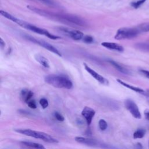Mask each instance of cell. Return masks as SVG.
<instances>
[{"label": "cell", "mask_w": 149, "mask_h": 149, "mask_svg": "<svg viewBox=\"0 0 149 149\" xmlns=\"http://www.w3.org/2000/svg\"><path fill=\"white\" fill-rule=\"evenodd\" d=\"M44 80L48 84L56 88L70 89L73 87L72 81L68 77L63 75L49 74L45 77Z\"/></svg>", "instance_id": "6da1fadb"}, {"label": "cell", "mask_w": 149, "mask_h": 149, "mask_svg": "<svg viewBox=\"0 0 149 149\" xmlns=\"http://www.w3.org/2000/svg\"><path fill=\"white\" fill-rule=\"evenodd\" d=\"M15 132L22 134L31 137H33L35 139H41L45 142H47L49 143H58V141L56 139L54 138L50 134H47L44 132L36 131L34 130H31L30 129H17L14 130Z\"/></svg>", "instance_id": "7a4b0ae2"}, {"label": "cell", "mask_w": 149, "mask_h": 149, "mask_svg": "<svg viewBox=\"0 0 149 149\" xmlns=\"http://www.w3.org/2000/svg\"><path fill=\"white\" fill-rule=\"evenodd\" d=\"M17 24L18 25H19L20 26L26 29H27L30 31H31L33 32H34L36 33H37V34H39L40 35H43V36H45L46 37H47L48 38H50V39H52V40H57V39H60L61 37L58 36H55V35H54L51 33H50L48 30L44 29H42V28H40V27H38L36 26H34L33 24H31L30 23H29L24 20H22L21 19H19Z\"/></svg>", "instance_id": "3957f363"}, {"label": "cell", "mask_w": 149, "mask_h": 149, "mask_svg": "<svg viewBox=\"0 0 149 149\" xmlns=\"http://www.w3.org/2000/svg\"><path fill=\"white\" fill-rule=\"evenodd\" d=\"M140 34L137 27H122L118 30L114 38L117 40L131 39L136 37Z\"/></svg>", "instance_id": "277c9868"}, {"label": "cell", "mask_w": 149, "mask_h": 149, "mask_svg": "<svg viewBox=\"0 0 149 149\" xmlns=\"http://www.w3.org/2000/svg\"><path fill=\"white\" fill-rule=\"evenodd\" d=\"M24 38H26L27 40H28L29 41H30L31 42L37 44L39 45H40L41 47L44 48L45 49L48 50L49 51L58 55L59 56H62V54L61 53V52L57 49L54 46H53L52 45H51V44L44 41V40H38L37 38H35L34 37L29 36V35H26L24 36Z\"/></svg>", "instance_id": "5b68a950"}, {"label": "cell", "mask_w": 149, "mask_h": 149, "mask_svg": "<svg viewBox=\"0 0 149 149\" xmlns=\"http://www.w3.org/2000/svg\"><path fill=\"white\" fill-rule=\"evenodd\" d=\"M126 108L136 119H141V115L137 104L130 99H126L124 102Z\"/></svg>", "instance_id": "8992f818"}, {"label": "cell", "mask_w": 149, "mask_h": 149, "mask_svg": "<svg viewBox=\"0 0 149 149\" xmlns=\"http://www.w3.org/2000/svg\"><path fill=\"white\" fill-rule=\"evenodd\" d=\"M84 68L85 70L92 76L97 81L100 82L101 84L104 85H108L109 84V81L108 79H107L105 77L95 72L94 70H93L92 68H91L88 65H87L86 63H83Z\"/></svg>", "instance_id": "52a82bcc"}, {"label": "cell", "mask_w": 149, "mask_h": 149, "mask_svg": "<svg viewBox=\"0 0 149 149\" xmlns=\"http://www.w3.org/2000/svg\"><path fill=\"white\" fill-rule=\"evenodd\" d=\"M95 114V110L89 107H85L81 111V115L85 118L86 123L88 126L91 123Z\"/></svg>", "instance_id": "ba28073f"}, {"label": "cell", "mask_w": 149, "mask_h": 149, "mask_svg": "<svg viewBox=\"0 0 149 149\" xmlns=\"http://www.w3.org/2000/svg\"><path fill=\"white\" fill-rule=\"evenodd\" d=\"M61 30L66 34H67L70 38H72L74 40H80L84 37L83 33L77 30H70L64 27H61Z\"/></svg>", "instance_id": "9c48e42d"}, {"label": "cell", "mask_w": 149, "mask_h": 149, "mask_svg": "<svg viewBox=\"0 0 149 149\" xmlns=\"http://www.w3.org/2000/svg\"><path fill=\"white\" fill-rule=\"evenodd\" d=\"M74 140L77 143L84 144L89 146H96L99 144V141L94 139L77 136L74 138Z\"/></svg>", "instance_id": "30bf717a"}, {"label": "cell", "mask_w": 149, "mask_h": 149, "mask_svg": "<svg viewBox=\"0 0 149 149\" xmlns=\"http://www.w3.org/2000/svg\"><path fill=\"white\" fill-rule=\"evenodd\" d=\"M101 44L102 47L111 50H114L120 52L124 51L123 47L121 45L117 43L111 42H103Z\"/></svg>", "instance_id": "8fae6325"}, {"label": "cell", "mask_w": 149, "mask_h": 149, "mask_svg": "<svg viewBox=\"0 0 149 149\" xmlns=\"http://www.w3.org/2000/svg\"><path fill=\"white\" fill-rule=\"evenodd\" d=\"M117 81L120 84H121L122 86L131 90H133L136 93H140L141 94H143V95H147V92L145 91L144 90H143L142 88H139V87H135V86H133L132 85H130L128 83H125V81H122L121 79H116Z\"/></svg>", "instance_id": "7c38bea8"}, {"label": "cell", "mask_w": 149, "mask_h": 149, "mask_svg": "<svg viewBox=\"0 0 149 149\" xmlns=\"http://www.w3.org/2000/svg\"><path fill=\"white\" fill-rule=\"evenodd\" d=\"M108 62L112 66H113L116 70H118L119 72H120V73H123L125 74H130V72L127 69L125 68L123 66H122L119 63H118V62H115V61L111 60V59H109V60H108Z\"/></svg>", "instance_id": "4fadbf2b"}, {"label": "cell", "mask_w": 149, "mask_h": 149, "mask_svg": "<svg viewBox=\"0 0 149 149\" xmlns=\"http://www.w3.org/2000/svg\"><path fill=\"white\" fill-rule=\"evenodd\" d=\"M34 59L36 60L37 62H38L43 67H44L45 68H49V61L44 56H42L40 54H36L34 55Z\"/></svg>", "instance_id": "5bb4252c"}, {"label": "cell", "mask_w": 149, "mask_h": 149, "mask_svg": "<svg viewBox=\"0 0 149 149\" xmlns=\"http://www.w3.org/2000/svg\"><path fill=\"white\" fill-rule=\"evenodd\" d=\"M33 96V93L27 88H23L20 92V97L25 102L31 100Z\"/></svg>", "instance_id": "9a60e30c"}, {"label": "cell", "mask_w": 149, "mask_h": 149, "mask_svg": "<svg viewBox=\"0 0 149 149\" xmlns=\"http://www.w3.org/2000/svg\"><path fill=\"white\" fill-rule=\"evenodd\" d=\"M21 143L27 147H30V148H38V149H42V148H45V147L42 146L41 144L34 143V142H31V141H21Z\"/></svg>", "instance_id": "2e32d148"}, {"label": "cell", "mask_w": 149, "mask_h": 149, "mask_svg": "<svg viewBox=\"0 0 149 149\" xmlns=\"http://www.w3.org/2000/svg\"><path fill=\"white\" fill-rule=\"evenodd\" d=\"M135 47L139 50L149 52V43L139 42L135 45Z\"/></svg>", "instance_id": "e0dca14e"}, {"label": "cell", "mask_w": 149, "mask_h": 149, "mask_svg": "<svg viewBox=\"0 0 149 149\" xmlns=\"http://www.w3.org/2000/svg\"><path fill=\"white\" fill-rule=\"evenodd\" d=\"M139 31L140 33H146L149 31V22L143 23L136 27Z\"/></svg>", "instance_id": "ac0fdd59"}, {"label": "cell", "mask_w": 149, "mask_h": 149, "mask_svg": "<svg viewBox=\"0 0 149 149\" xmlns=\"http://www.w3.org/2000/svg\"><path fill=\"white\" fill-rule=\"evenodd\" d=\"M146 134V130L143 129H139L136 130L133 133V138L134 139H141L144 137Z\"/></svg>", "instance_id": "d6986e66"}, {"label": "cell", "mask_w": 149, "mask_h": 149, "mask_svg": "<svg viewBox=\"0 0 149 149\" xmlns=\"http://www.w3.org/2000/svg\"><path fill=\"white\" fill-rule=\"evenodd\" d=\"M98 126H99L100 129L101 130H105L108 127V124H107L106 120L103 119H100V120L98 122Z\"/></svg>", "instance_id": "ffe728a7"}, {"label": "cell", "mask_w": 149, "mask_h": 149, "mask_svg": "<svg viewBox=\"0 0 149 149\" xmlns=\"http://www.w3.org/2000/svg\"><path fill=\"white\" fill-rule=\"evenodd\" d=\"M147 0H139L136 2H132L131 3V6L135 9L139 8L142 4H143Z\"/></svg>", "instance_id": "44dd1931"}, {"label": "cell", "mask_w": 149, "mask_h": 149, "mask_svg": "<svg viewBox=\"0 0 149 149\" xmlns=\"http://www.w3.org/2000/svg\"><path fill=\"white\" fill-rule=\"evenodd\" d=\"M39 103L40 104V105L41 106V107L43 108V109H45L48 107L49 104H48V100L45 98H42L40 100V101H39Z\"/></svg>", "instance_id": "7402d4cb"}, {"label": "cell", "mask_w": 149, "mask_h": 149, "mask_svg": "<svg viewBox=\"0 0 149 149\" xmlns=\"http://www.w3.org/2000/svg\"><path fill=\"white\" fill-rule=\"evenodd\" d=\"M82 39H83V41H84V42L87 43V44H91V43H93L94 42L93 37L91 36H89V35H87V36H84Z\"/></svg>", "instance_id": "603a6c76"}, {"label": "cell", "mask_w": 149, "mask_h": 149, "mask_svg": "<svg viewBox=\"0 0 149 149\" xmlns=\"http://www.w3.org/2000/svg\"><path fill=\"white\" fill-rule=\"evenodd\" d=\"M54 115L55 118H56V119H57L58 121L63 122L65 120V118H64L63 116L57 111H56L54 113Z\"/></svg>", "instance_id": "cb8c5ba5"}, {"label": "cell", "mask_w": 149, "mask_h": 149, "mask_svg": "<svg viewBox=\"0 0 149 149\" xmlns=\"http://www.w3.org/2000/svg\"><path fill=\"white\" fill-rule=\"evenodd\" d=\"M27 105L31 109H36L37 108V104L34 100H30L27 102Z\"/></svg>", "instance_id": "d4e9b609"}, {"label": "cell", "mask_w": 149, "mask_h": 149, "mask_svg": "<svg viewBox=\"0 0 149 149\" xmlns=\"http://www.w3.org/2000/svg\"><path fill=\"white\" fill-rule=\"evenodd\" d=\"M140 72L143 76H144L146 77L149 79V71H148L147 70H144V69H140Z\"/></svg>", "instance_id": "484cf974"}, {"label": "cell", "mask_w": 149, "mask_h": 149, "mask_svg": "<svg viewBox=\"0 0 149 149\" xmlns=\"http://www.w3.org/2000/svg\"><path fill=\"white\" fill-rule=\"evenodd\" d=\"M144 115L145 116V118L149 120V109H146L144 112Z\"/></svg>", "instance_id": "4316f807"}, {"label": "cell", "mask_w": 149, "mask_h": 149, "mask_svg": "<svg viewBox=\"0 0 149 149\" xmlns=\"http://www.w3.org/2000/svg\"><path fill=\"white\" fill-rule=\"evenodd\" d=\"M0 46H1V48H3L5 46V43L2 38H1V39H0Z\"/></svg>", "instance_id": "83f0119b"}, {"label": "cell", "mask_w": 149, "mask_h": 149, "mask_svg": "<svg viewBox=\"0 0 149 149\" xmlns=\"http://www.w3.org/2000/svg\"><path fill=\"white\" fill-rule=\"evenodd\" d=\"M146 92H147V95H149V90H148Z\"/></svg>", "instance_id": "f1b7e54d"}]
</instances>
